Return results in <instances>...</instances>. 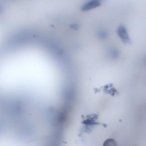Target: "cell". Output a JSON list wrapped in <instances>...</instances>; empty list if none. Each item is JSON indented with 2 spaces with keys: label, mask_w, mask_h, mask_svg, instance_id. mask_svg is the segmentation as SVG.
I'll use <instances>...</instances> for the list:
<instances>
[{
  "label": "cell",
  "mask_w": 146,
  "mask_h": 146,
  "mask_svg": "<svg viewBox=\"0 0 146 146\" xmlns=\"http://www.w3.org/2000/svg\"><path fill=\"white\" fill-rule=\"evenodd\" d=\"M100 5V0H91L83 5L81 9L84 11H88L98 7Z\"/></svg>",
  "instance_id": "cell-1"
},
{
  "label": "cell",
  "mask_w": 146,
  "mask_h": 146,
  "mask_svg": "<svg viewBox=\"0 0 146 146\" xmlns=\"http://www.w3.org/2000/svg\"><path fill=\"white\" fill-rule=\"evenodd\" d=\"M117 32L119 36L123 41L128 42L129 41V40L127 32L124 26H119L117 29Z\"/></svg>",
  "instance_id": "cell-2"
},
{
  "label": "cell",
  "mask_w": 146,
  "mask_h": 146,
  "mask_svg": "<svg viewBox=\"0 0 146 146\" xmlns=\"http://www.w3.org/2000/svg\"><path fill=\"white\" fill-rule=\"evenodd\" d=\"M117 143L113 139H108L106 140L104 143V146H116Z\"/></svg>",
  "instance_id": "cell-3"
}]
</instances>
